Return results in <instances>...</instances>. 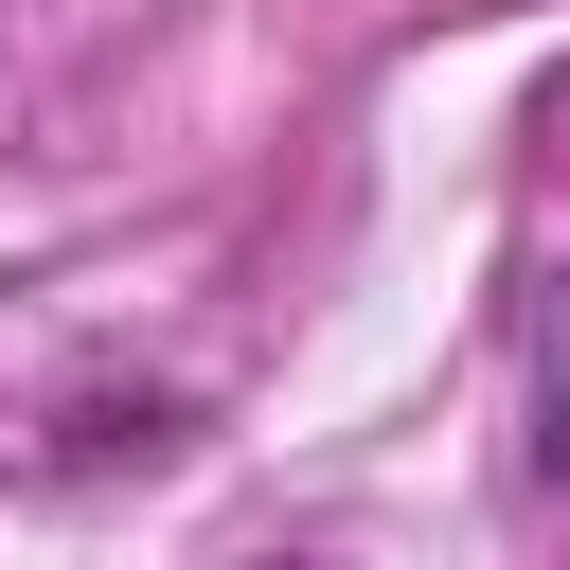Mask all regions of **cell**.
<instances>
[{"mask_svg": "<svg viewBox=\"0 0 570 570\" xmlns=\"http://www.w3.org/2000/svg\"><path fill=\"white\" fill-rule=\"evenodd\" d=\"M517 374H534V499H570V267H534V303H517Z\"/></svg>", "mask_w": 570, "mask_h": 570, "instance_id": "cell-1", "label": "cell"}]
</instances>
